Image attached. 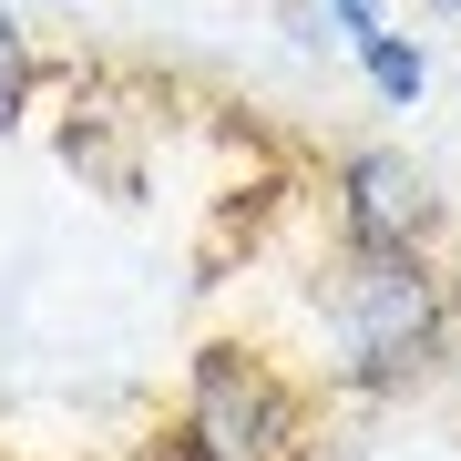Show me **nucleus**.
Segmentation results:
<instances>
[{"mask_svg":"<svg viewBox=\"0 0 461 461\" xmlns=\"http://www.w3.org/2000/svg\"><path fill=\"white\" fill-rule=\"evenodd\" d=\"M329 348H339V390H411V379L451 348V277L430 267V247H339Z\"/></svg>","mask_w":461,"mask_h":461,"instance_id":"obj_1","label":"nucleus"},{"mask_svg":"<svg viewBox=\"0 0 461 461\" xmlns=\"http://www.w3.org/2000/svg\"><path fill=\"white\" fill-rule=\"evenodd\" d=\"M165 461H308V400L247 339H205L175 400Z\"/></svg>","mask_w":461,"mask_h":461,"instance_id":"obj_2","label":"nucleus"},{"mask_svg":"<svg viewBox=\"0 0 461 461\" xmlns=\"http://www.w3.org/2000/svg\"><path fill=\"white\" fill-rule=\"evenodd\" d=\"M329 195H339V247H430V236H441L430 175L411 165V154H390V144L339 154Z\"/></svg>","mask_w":461,"mask_h":461,"instance_id":"obj_3","label":"nucleus"},{"mask_svg":"<svg viewBox=\"0 0 461 461\" xmlns=\"http://www.w3.org/2000/svg\"><path fill=\"white\" fill-rule=\"evenodd\" d=\"M348 62H359V72H369V93H379V103H390V113H411V103L430 93V51H420L411 32H400V21H390V32H369L359 51H348Z\"/></svg>","mask_w":461,"mask_h":461,"instance_id":"obj_4","label":"nucleus"},{"mask_svg":"<svg viewBox=\"0 0 461 461\" xmlns=\"http://www.w3.org/2000/svg\"><path fill=\"white\" fill-rule=\"evenodd\" d=\"M32 113V32H21V11L0 0V133Z\"/></svg>","mask_w":461,"mask_h":461,"instance_id":"obj_5","label":"nucleus"},{"mask_svg":"<svg viewBox=\"0 0 461 461\" xmlns=\"http://www.w3.org/2000/svg\"><path fill=\"white\" fill-rule=\"evenodd\" d=\"M308 11L339 32V51H359L369 32H390V0H308Z\"/></svg>","mask_w":461,"mask_h":461,"instance_id":"obj_6","label":"nucleus"},{"mask_svg":"<svg viewBox=\"0 0 461 461\" xmlns=\"http://www.w3.org/2000/svg\"><path fill=\"white\" fill-rule=\"evenodd\" d=\"M430 11H441V21H461V0H430Z\"/></svg>","mask_w":461,"mask_h":461,"instance_id":"obj_7","label":"nucleus"}]
</instances>
